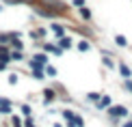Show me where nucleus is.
Here are the masks:
<instances>
[{
  "mask_svg": "<svg viewBox=\"0 0 132 127\" xmlns=\"http://www.w3.org/2000/svg\"><path fill=\"white\" fill-rule=\"evenodd\" d=\"M39 4H46V7H50V9H54V11H59V13H65V11H67L65 2H61V0H39Z\"/></svg>",
  "mask_w": 132,
  "mask_h": 127,
  "instance_id": "1",
  "label": "nucleus"
},
{
  "mask_svg": "<svg viewBox=\"0 0 132 127\" xmlns=\"http://www.w3.org/2000/svg\"><path fill=\"white\" fill-rule=\"evenodd\" d=\"M46 63H48V56H46V54H35L32 60H30V67H32V69H43V67H46Z\"/></svg>",
  "mask_w": 132,
  "mask_h": 127,
  "instance_id": "2",
  "label": "nucleus"
},
{
  "mask_svg": "<svg viewBox=\"0 0 132 127\" xmlns=\"http://www.w3.org/2000/svg\"><path fill=\"white\" fill-rule=\"evenodd\" d=\"M108 112H111V116H126L128 110H126L123 106H113V108H108Z\"/></svg>",
  "mask_w": 132,
  "mask_h": 127,
  "instance_id": "3",
  "label": "nucleus"
},
{
  "mask_svg": "<svg viewBox=\"0 0 132 127\" xmlns=\"http://www.w3.org/2000/svg\"><path fill=\"white\" fill-rule=\"evenodd\" d=\"M43 50H46V52H52V54H61L63 52V47H56V45H52V43H46Z\"/></svg>",
  "mask_w": 132,
  "mask_h": 127,
  "instance_id": "4",
  "label": "nucleus"
},
{
  "mask_svg": "<svg viewBox=\"0 0 132 127\" xmlns=\"http://www.w3.org/2000/svg\"><path fill=\"white\" fill-rule=\"evenodd\" d=\"M59 47L69 50V47H71V39H69V37H61V41H59Z\"/></svg>",
  "mask_w": 132,
  "mask_h": 127,
  "instance_id": "5",
  "label": "nucleus"
},
{
  "mask_svg": "<svg viewBox=\"0 0 132 127\" xmlns=\"http://www.w3.org/2000/svg\"><path fill=\"white\" fill-rule=\"evenodd\" d=\"M108 106H111V97H108V95H104L100 101H97V108H108Z\"/></svg>",
  "mask_w": 132,
  "mask_h": 127,
  "instance_id": "6",
  "label": "nucleus"
},
{
  "mask_svg": "<svg viewBox=\"0 0 132 127\" xmlns=\"http://www.w3.org/2000/svg\"><path fill=\"white\" fill-rule=\"evenodd\" d=\"M115 43H117L119 47H126V45H128V39H126L123 35H117V37H115Z\"/></svg>",
  "mask_w": 132,
  "mask_h": 127,
  "instance_id": "7",
  "label": "nucleus"
},
{
  "mask_svg": "<svg viewBox=\"0 0 132 127\" xmlns=\"http://www.w3.org/2000/svg\"><path fill=\"white\" fill-rule=\"evenodd\" d=\"M11 112V103L9 101H0V114H9Z\"/></svg>",
  "mask_w": 132,
  "mask_h": 127,
  "instance_id": "8",
  "label": "nucleus"
},
{
  "mask_svg": "<svg viewBox=\"0 0 132 127\" xmlns=\"http://www.w3.org/2000/svg\"><path fill=\"white\" fill-rule=\"evenodd\" d=\"M52 32H56L59 37H63V35H65V30H63V26H61V24H52Z\"/></svg>",
  "mask_w": 132,
  "mask_h": 127,
  "instance_id": "9",
  "label": "nucleus"
},
{
  "mask_svg": "<svg viewBox=\"0 0 132 127\" xmlns=\"http://www.w3.org/2000/svg\"><path fill=\"white\" fill-rule=\"evenodd\" d=\"M80 15H82V19H91V11L87 7H80Z\"/></svg>",
  "mask_w": 132,
  "mask_h": 127,
  "instance_id": "10",
  "label": "nucleus"
},
{
  "mask_svg": "<svg viewBox=\"0 0 132 127\" xmlns=\"http://www.w3.org/2000/svg\"><path fill=\"white\" fill-rule=\"evenodd\" d=\"M43 95H46V101H52V99L56 97V95H54V91H52V88H46V91H43Z\"/></svg>",
  "mask_w": 132,
  "mask_h": 127,
  "instance_id": "11",
  "label": "nucleus"
},
{
  "mask_svg": "<svg viewBox=\"0 0 132 127\" xmlns=\"http://www.w3.org/2000/svg\"><path fill=\"white\" fill-rule=\"evenodd\" d=\"M78 50H80V52H87V50H91V43L89 41H80L78 43Z\"/></svg>",
  "mask_w": 132,
  "mask_h": 127,
  "instance_id": "12",
  "label": "nucleus"
},
{
  "mask_svg": "<svg viewBox=\"0 0 132 127\" xmlns=\"http://www.w3.org/2000/svg\"><path fill=\"white\" fill-rule=\"evenodd\" d=\"M119 71H121V75H123V78H130V75H132V73H130V69L126 67V65H119Z\"/></svg>",
  "mask_w": 132,
  "mask_h": 127,
  "instance_id": "13",
  "label": "nucleus"
},
{
  "mask_svg": "<svg viewBox=\"0 0 132 127\" xmlns=\"http://www.w3.org/2000/svg\"><path fill=\"white\" fill-rule=\"evenodd\" d=\"M87 97H89V101H100V93H89V95H87Z\"/></svg>",
  "mask_w": 132,
  "mask_h": 127,
  "instance_id": "14",
  "label": "nucleus"
},
{
  "mask_svg": "<svg viewBox=\"0 0 132 127\" xmlns=\"http://www.w3.org/2000/svg\"><path fill=\"white\" fill-rule=\"evenodd\" d=\"M11 58H13V60H22V58H24V54H22V52H13V54H11Z\"/></svg>",
  "mask_w": 132,
  "mask_h": 127,
  "instance_id": "15",
  "label": "nucleus"
},
{
  "mask_svg": "<svg viewBox=\"0 0 132 127\" xmlns=\"http://www.w3.org/2000/svg\"><path fill=\"white\" fill-rule=\"evenodd\" d=\"M35 80H43V69H35Z\"/></svg>",
  "mask_w": 132,
  "mask_h": 127,
  "instance_id": "16",
  "label": "nucleus"
},
{
  "mask_svg": "<svg viewBox=\"0 0 132 127\" xmlns=\"http://www.w3.org/2000/svg\"><path fill=\"white\" fill-rule=\"evenodd\" d=\"M9 84H18V75H15V73L9 75Z\"/></svg>",
  "mask_w": 132,
  "mask_h": 127,
  "instance_id": "17",
  "label": "nucleus"
},
{
  "mask_svg": "<svg viewBox=\"0 0 132 127\" xmlns=\"http://www.w3.org/2000/svg\"><path fill=\"white\" fill-rule=\"evenodd\" d=\"M63 116H65V119H67V121H74V114H71V112H69V110H65V112H63Z\"/></svg>",
  "mask_w": 132,
  "mask_h": 127,
  "instance_id": "18",
  "label": "nucleus"
},
{
  "mask_svg": "<svg viewBox=\"0 0 132 127\" xmlns=\"http://www.w3.org/2000/svg\"><path fill=\"white\" fill-rule=\"evenodd\" d=\"M46 73L48 75H56V69H54V67H46Z\"/></svg>",
  "mask_w": 132,
  "mask_h": 127,
  "instance_id": "19",
  "label": "nucleus"
},
{
  "mask_svg": "<svg viewBox=\"0 0 132 127\" xmlns=\"http://www.w3.org/2000/svg\"><path fill=\"white\" fill-rule=\"evenodd\" d=\"M13 45H15V47H18V50H22V47H24V43H22L20 39H13Z\"/></svg>",
  "mask_w": 132,
  "mask_h": 127,
  "instance_id": "20",
  "label": "nucleus"
},
{
  "mask_svg": "<svg viewBox=\"0 0 132 127\" xmlns=\"http://www.w3.org/2000/svg\"><path fill=\"white\" fill-rule=\"evenodd\" d=\"M22 112H24V116H28L30 114V106H22Z\"/></svg>",
  "mask_w": 132,
  "mask_h": 127,
  "instance_id": "21",
  "label": "nucleus"
},
{
  "mask_svg": "<svg viewBox=\"0 0 132 127\" xmlns=\"http://www.w3.org/2000/svg\"><path fill=\"white\" fill-rule=\"evenodd\" d=\"M104 65H106V67H113V60L108 58V56H104Z\"/></svg>",
  "mask_w": 132,
  "mask_h": 127,
  "instance_id": "22",
  "label": "nucleus"
},
{
  "mask_svg": "<svg viewBox=\"0 0 132 127\" xmlns=\"http://www.w3.org/2000/svg\"><path fill=\"white\" fill-rule=\"evenodd\" d=\"M74 7H85V0H74Z\"/></svg>",
  "mask_w": 132,
  "mask_h": 127,
  "instance_id": "23",
  "label": "nucleus"
},
{
  "mask_svg": "<svg viewBox=\"0 0 132 127\" xmlns=\"http://www.w3.org/2000/svg\"><path fill=\"white\" fill-rule=\"evenodd\" d=\"M13 125H15V127H22V123H20V119H13Z\"/></svg>",
  "mask_w": 132,
  "mask_h": 127,
  "instance_id": "24",
  "label": "nucleus"
},
{
  "mask_svg": "<svg viewBox=\"0 0 132 127\" xmlns=\"http://www.w3.org/2000/svg\"><path fill=\"white\" fill-rule=\"evenodd\" d=\"M123 127H132V123H126V125H123Z\"/></svg>",
  "mask_w": 132,
  "mask_h": 127,
  "instance_id": "25",
  "label": "nucleus"
},
{
  "mask_svg": "<svg viewBox=\"0 0 132 127\" xmlns=\"http://www.w3.org/2000/svg\"><path fill=\"white\" fill-rule=\"evenodd\" d=\"M130 91H132V84H130Z\"/></svg>",
  "mask_w": 132,
  "mask_h": 127,
  "instance_id": "26",
  "label": "nucleus"
}]
</instances>
